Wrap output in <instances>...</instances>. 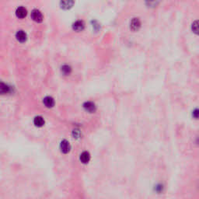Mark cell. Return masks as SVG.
Instances as JSON below:
<instances>
[{
  "label": "cell",
  "instance_id": "obj_5",
  "mask_svg": "<svg viewBox=\"0 0 199 199\" xmlns=\"http://www.w3.org/2000/svg\"><path fill=\"white\" fill-rule=\"evenodd\" d=\"M83 107H84L86 111L89 113H94L95 111H96V110H97V107H96L94 103L90 102V101L84 103Z\"/></svg>",
  "mask_w": 199,
  "mask_h": 199
},
{
  "label": "cell",
  "instance_id": "obj_9",
  "mask_svg": "<svg viewBox=\"0 0 199 199\" xmlns=\"http://www.w3.org/2000/svg\"><path fill=\"white\" fill-rule=\"evenodd\" d=\"M43 103H44V104L45 105V107H48V108H51V107H53L54 105V99H53L51 97H45V98L44 99V101H43Z\"/></svg>",
  "mask_w": 199,
  "mask_h": 199
},
{
  "label": "cell",
  "instance_id": "obj_11",
  "mask_svg": "<svg viewBox=\"0 0 199 199\" xmlns=\"http://www.w3.org/2000/svg\"><path fill=\"white\" fill-rule=\"evenodd\" d=\"M10 88L9 86H7L6 83L0 82V94L3 95L6 94L10 92Z\"/></svg>",
  "mask_w": 199,
  "mask_h": 199
},
{
  "label": "cell",
  "instance_id": "obj_16",
  "mask_svg": "<svg viewBox=\"0 0 199 199\" xmlns=\"http://www.w3.org/2000/svg\"><path fill=\"white\" fill-rule=\"evenodd\" d=\"M80 135V132H79V130H74L73 131V136L74 138H79V136Z\"/></svg>",
  "mask_w": 199,
  "mask_h": 199
},
{
  "label": "cell",
  "instance_id": "obj_2",
  "mask_svg": "<svg viewBox=\"0 0 199 199\" xmlns=\"http://www.w3.org/2000/svg\"><path fill=\"white\" fill-rule=\"evenodd\" d=\"M141 27V21L139 18H133L130 23V28L132 31H138Z\"/></svg>",
  "mask_w": 199,
  "mask_h": 199
},
{
  "label": "cell",
  "instance_id": "obj_14",
  "mask_svg": "<svg viewBox=\"0 0 199 199\" xmlns=\"http://www.w3.org/2000/svg\"><path fill=\"white\" fill-rule=\"evenodd\" d=\"M160 2V0H145L146 6L149 8L157 7Z\"/></svg>",
  "mask_w": 199,
  "mask_h": 199
},
{
  "label": "cell",
  "instance_id": "obj_15",
  "mask_svg": "<svg viewBox=\"0 0 199 199\" xmlns=\"http://www.w3.org/2000/svg\"><path fill=\"white\" fill-rule=\"evenodd\" d=\"M192 31H193V32H195L196 34H198V21L194 22V23H192Z\"/></svg>",
  "mask_w": 199,
  "mask_h": 199
},
{
  "label": "cell",
  "instance_id": "obj_12",
  "mask_svg": "<svg viewBox=\"0 0 199 199\" xmlns=\"http://www.w3.org/2000/svg\"><path fill=\"white\" fill-rule=\"evenodd\" d=\"M34 124L35 126L37 127H42L44 124H45V120L44 118L41 116H37L34 118Z\"/></svg>",
  "mask_w": 199,
  "mask_h": 199
},
{
  "label": "cell",
  "instance_id": "obj_1",
  "mask_svg": "<svg viewBox=\"0 0 199 199\" xmlns=\"http://www.w3.org/2000/svg\"><path fill=\"white\" fill-rule=\"evenodd\" d=\"M31 18L34 21L37 22V23H41L44 19L41 12L38 10H34L31 12Z\"/></svg>",
  "mask_w": 199,
  "mask_h": 199
},
{
  "label": "cell",
  "instance_id": "obj_8",
  "mask_svg": "<svg viewBox=\"0 0 199 199\" xmlns=\"http://www.w3.org/2000/svg\"><path fill=\"white\" fill-rule=\"evenodd\" d=\"M16 40H17L19 42L24 43L27 41V34L23 31H19L17 33H16Z\"/></svg>",
  "mask_w": 199,
  "mask_h": 199
},
{
  "label": "cell",
  "instance_id": "obj_13",
  "mask_svg": "<svg viewBox=\"0 0 199 199\" xmlns=\"http://www.w3.org/2000/svg\"><path fill=\"white\" fill-rule=\"evenodd\" d=\"M61 72L64 75H69L72 72V68L71 66H68V65H64L61 68Z\"/></svg>",
  "mask_w": 199,
  "mask_h": 199
},
{
  "label": "cell",
  "instance_id": "obj_7",
  "mask_svg": "<svg viewBox=\"0 0 199 199\" xmlns=\"http://www.w3.org/2000/svg\"><path fill=\"white\" fill-rule=\"evenodd\" d=\"M27 14V10H26L24 7H23V6H20V7L17 8L16 10V16L19 19H23V18H25Z\"/></svg>",
  "mask_w": 199,
  "mask_h": 199
},
{
  "label": "cell",
  "instance_id": "obj_6",
  "mask_svg": "<svg viewBox=\"0 0 199 199\" xmlns=\"http://www.w3.org/2000/svg\"><path fill=\"white\" fill-rule=\"evenodd\" d=\"M85 28V23L83 20H77L72 24V29L76 32H81Z\"/></svg>",
  "mask_w": 199,
  "mask_h": 199
},
{
  "label": "cell",
  "instance_id": "obj_17",
  "mask_svg": "<svg viewBox=\"0 0 199 199\" xmlns=\"http://www.w3.org/2000/svg\"><path fill=\"white\" fill-rule=\"evenodd\" d=\"M198 109H195V111H194V112H193L194 117H195V118L196 119H197V118H198Z\"/></svg>",
  "mask_w": 199,
  "mask_h": 199
},
{
  "label": "cell",
  "instance_id": "obj_4",
  "mask_svg": "<svg viewBox=\"0 0 199 199\" xmlns=\"http://www.w3.org/2000/svg\"><path fill=\"white\" fill-rule=\"evenodd\" d=\"M74 0H61L60 6L62 10H67L74 6Z\"/></svg>",
  "mask_w": 199,
  "mask_h": 199
},
{
  "label": "cell",
  "instance_id": "obj_10",
  "mask_svg": "<svg viewBox=\"0 0 199 199\" xmlns=\"http://www.w3.org/2000/svg\"><path fill=\"white\" fill-rule=\"evenodd\" d=\"M90 160V154L88 152H83L80 155V161L84 164H86Z\"/></svg>",
  "mask_w": 199,
  "mask_h": 199
},
{
  "label": "cell",
  "instance_id": "obj_3",
  "mask_svg": "<svg viewBox=\"0 0 199 199\" xmlns=\"http://www.w3.org/2000/svg\"><path fill=\"white\" fill-rule=\"evenodd\" d=\"M60 149L61 152L62 153H65V154L69 153L70 149H71V145H70L69 142L66 139L62 140L60 143Z\"/></svg>",
  "mask_w": 199,
  "mask_h": 199
}]
</instances>
